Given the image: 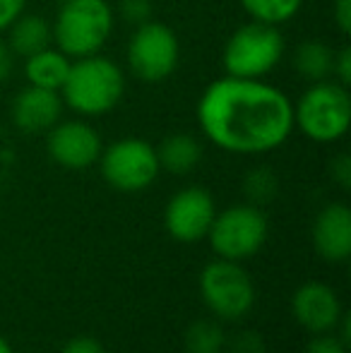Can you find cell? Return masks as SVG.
<instances>
[{"instance_id": "1", "label": "cell", "mask_w": 351, "mask_h": 353, "mask_svg": "<svg viewBox=\"0 0 351 353\" xmlns=\"http://www.w3.org/2000/svg\"><path fill=\"white\" fill-rule=\"evenodd\" d=\"M195 116L207 142L239 157L274 152L294 132V101L265 79H212L197 99Z\"/></svg>"}, {"instance_id": "2", "label": "cell", "mask_w": 351, "mask_h": 353, "mask_svg": "<svg viewBox=\"0 0 351 353\" xmlns=\"http://www.w3.org/2000/svg\"><path fill=\"white\" fill-rule=\"evenodd\" d=\"M126 97V72L113 58L94 53L70 63L61 87L66 108L82 118H101Z\"/></svg>"}, {"instance_id": "3", "label": "cell", "mask_w": 351, "mask_h": 353, "mask_svg": "<svg viewBox=\"0 0 351 353\" xmlns=\"http://www.w3.org/2000/svg\"><path fill=\"white\" fill-rule=\"evenodd\" d=\"M116 29V10L108 0H63L51 19L53 46L70 61L101 53Z\"/></svg>"}, {"instance_id": "4", "label": "cell", "mask_w": 351, "mask_h": 353, "mask_svg": "<svg viewBox=\"0 0 351 353\" xmlns=\"http://www.w3.org/2000/svg\"><path fill=\"white\" fill-rule=\"evenodd\" d=\"M351 94L349 87L323 79L310 82L294 103V130L315 144H334L349 132Z\"/></svg>"}, {"instance_id": "5", "label": "cell", "mask_w": 351, "mask_h": 353, "mask_svg": "<svg viewBox=\"0 0 351 353\" xmlns=\"http://www.w3.org/2000/svg\"><path fill=\"white\" fill-rule=\"evenodd\" d=\"M286 41L279 27L263 22H245L229 34L221 51L224 74L241 79H265L279 68Z\"/></svg>"}, {"instance_id": "6", "label": "cell", "mask_w": 351, "mask_h": 353, "mask_svg": "<svg viewBox=\"0 0 351 353\" xmlns=\"http://www.w3.org/2000/svg\"><path fill=\"white\" fill-rule=\"evenodd\" d=\"M128 70L142 84H161L178 70L181 41L166 22L150 19L132 27L126 48Z\"/></svg>"}, {"instance_id": "7", "label": "cell", "mask_w": 351, "mask_h": 353, "mask_svg": "<svg viewBox=\"0 0 351 353\" xmlns=\"http://www.w3.org/2000/svg\"><path fill=\"white\" fill-rule=\"evenodd\" d=\"M267 233H270V223L265 212L245 202V205H234L226 207L224 212H217L207 231V241L217 257L241 262L263 250Z\"/></svg>"}, {"instance_id": "8", "label": "cell", "mask_w": 351, "mask_h": 353, "mask_svg": "<svg viewBox=\"0 0 351 353\" xmlns=\"http://www.w3.org/2000/svg\"><path fill=\"white\" fill-rule=\"evenodd\" d=\"M101 176L118 192H142L159 178V159L152 142L142 137H121L101 149Z\"/></svg>"}, {"instance_id": "9", "label": "cell", "mask_w": 351, "mask_h": 353, "mask_svg": "<svg viewBox=\"0 0 351 353\" xmlns=\"http://www.w3.org/2000/svg\"><path fill=\"white\" fill-rule=\"evenodd\" d=\"M200 293L217 320H241L255 305V283L250 274L239 262L221 260V257L202 270Z\"/></svg>"}, {"instance_id": "10", "label": "cell", "mask_w": 351, "mask_h": 353, "mask_svg": "<svg viewBox=\"0 0 351 353\" xmlns=\"http://www.w3.org/2000/svg\"><path fill=\"white\" fill-rule=\"evenodd\" d=\"M101 135L92 123L82 118L72 121H58L46 132V152L53 163L68 168V171H85L94 166L101 157Z\"/></svg>"}, {"instance_id": "11", "label": "cell", "mask_w": 351, "mask_h": 353, "mask_svg": "<svg viewBox=\"0 0 351 353\" xmlns=\"http://www.w3.org/2000/svg\"><path fill=\"white\" fill-rule=\"evenodd\" d=\"M217 216L214 197L200 185L181 188L166 202L164 226L178 243H197L207 238L212 221Z\"/></svg>"}, {"instance_id": "12", "label": "cell", "mask_w": 351, "mask_h": 353, "mask_svg": "<svg viewBox=\"0 0 351 353\" xmlns=\"http://www.w3.org/2000/svg\"><path fill=\"white\" fill-rule=\"evenodd\" d=\"M291 310L296 322L310 334L334 332L339 317L344 315L337 291L323 281H305L303 286L296 288L291 298Z\"/></svg>"}, {"instance_id": "13", "label": "cell", "mask_w": 351, "mask_h": 353, "mask_svg": "<svg viewBox=\"0 0 351 353\" xmlns=\"http://www.w3.org/2000/svg\"><path fill=\"white\" fill-rule=\"evenodd\" d=\"M63 108H66V103L61 99V92L27 84L14 94L10 116H12V123L19 132L43 135L63 118Z\"/></svg>"}, {"instance_id": "14", "label": "cell", "mask_w": 351, "mask_h": 353, "mask_svg": "<svg viewBox=\"0 0 351 353\" xmlns=\"http://www.w3.org/2000/svg\"><path fill=\"white\" fill-rule=\"evenodd\" d=\"M313 245L323 260L339 265L351 257V210L344 202H330L313 221Z\"/></svg>"}, {"instance_id": "15", "label": "cell", "mask_w": 351, "mask_h": 353, "mask_svg": "<svg viewBox=\"0 0 351 353\" xmlns=\"http://www.w3.org/2000/svg\"><path fill=\"white\" fill-rule=\"evenodd\" d=\"M5 34H8L5 43H8L10 53L19 58H27L53 43L51 19L37 12H27V10L5 29Z\"/></svg>"}, {"instance_id": "16", "label": "cell", "mask_w": 351, "mask_h": 353, "mask_svg": "<svg viewBox=\"0 0 351 353\" xmlns=\"http://www.w3.org/2000/svg\"><path fill=\"white\" fill-rule=\"evenodd\" d=\"M154 149L159 168L171 176H188L202 161V144L190 132H171Z\"/></svg>"}, {"instance_id": "17", "label": "cell", "mask_w": 351, "mask_h": 353, "mask_svg": "<svg viewBox=\"0 0 351 353\" xmlns=\"http://www.w3.org/2000/svg\"><path fill=\"white\" fill-rule=\"evenodd\" d=\"M70 58L51 43V46L24 58V79L32 87L61 92L63 82L68 77V70H70Z\"/></svg>"}, {"instance_id": "18", "label": "cell", "mask_w": 351, "mask_h": 353, "mask_svg": "<svg viewBox=\"0 0 351 353\" xmlns=\"http://www.w3.org/2000/svg\"><path fill=\"white\" fill-rule=\"evenodd\" d=\"M291 65H294V70L308 84L332 79L334 48L330 46V43L320 41V39H303V41L294 48Z\"/></svg>"}, {"instance_id": "19", "label": "cell", "mask_w": 351, "mask_h": 353, "mask_svg": "<svg viewBox=\"0 0 351 353\" xmlns=\"http://www.w3.org/2000/svg\"><path fill=\"white\" fill-rule=\"evenodd\" d=\"M239 3L253 22L284 27L301 12L305 0H239Z\"/></svg>"}, {"instance_id": "20", "label": "cell", "mask_w": 351, "mask_h": 353, "mask_svg": "<svg viewBox=\"0 0 351 353\" xmlns=\"http://www.w3.org/2000/svg\"><path fill=\"white\" fill-rule=\"evenodd\" d=\"M226 346V334L214 320H197L185 332L188 353H221Z\"/></svg>"}, {"instance_id": "21", "label": "cell", "mask_w": 351, "mask_h": 353, "mask_svg": "<svg viewBox=\"0 0 351 353\" xmlns=\"http://www.w3.org/2000/svg\"><path fill=\"white\" fill-rule=\"evenodd\" d=\"M243 192L250 205L263 207L277 197V192H279V178H277V173L270 166H255L245 173Z\"/></svg>"}, {"instance_id": "22", "label": "cell", "mask_w": 351, "mask_h": 353, "mask_svg": "<svg viewBox=\"0 0 351 353\" xmlns=\"http://www.w3.org/2000/svg\"><path fill=\"white\" fill-rule=\"evenodd\" d=\"M113 10H116V17H121L130 27L154 19V3L152 0H118Z\"/></svg>"}, {"instance_id": "23", "label": "cell", "mask_w": 351, "mask_h": 353, "mask_svg": "<svg viewBox=\"0 0 351 353\" xmlns=\"http://www.w3.org/2000/svg\"><path fill=\"white\" fill-rule=\"evenodd\" d=\"M303 353H347V344L334 332H323V334H313Z\"/></svg>"}, {"instance_id": "24", "label": "cell", "mask_w": 351, "mask_h": 353, "mask_svg": "<svg viewBox=\"0 0 351 353\" xmlns=\"http://www.w3.org/2000/svg\"><path fill=\"white\" fill-rule=\"evenodd\" d=\"M330 176L337 183L342 190H349L351 188V159L349 154H337L330 163Z\"/></svg>"}, {"instance_id": "25", "label": "cell", "mask_w": 351, "mask_h": 353, "mask_svg": "<svg viewBox=\"0 0 351 353\" xmlns=\"http://www.w3.org/2000/svg\"><path fill=\"white\" fill-rule=\"evenodd\" d=\"M332 79L344 87L351 84V48L342 46L339 51H334V68H332Z\"/></svg>"}, {"instance_id": "26", "label": "cell", "mask_w": 351, "mask_h": 353, "mask_svg": "<svg viewBox=\"0 0 351 353\" xmlns=\"http://www.w3.org/2000/svg\"><path fill=\"white\" fill-rule=\"evenodd\" d=\"M332 22L342 37L351 34V0H334L332 3Z\"/></svg>"}, {"instance_id": "27", "label": "cell", "mask_w": 351, "mask_h": 353, "mask_svg": "<svg viewBox=\"0 0 351 353\" xmlns=\"http://www.w3.org/2000/svg\"><path fill=\"white\" fill-rule=\"evenodd\" d=\"M29 0H0V34L27 10Z\"/></svg>"}, {"instance_id": "28", "label": "cell", "mask_w": 351, "mask_h": 353, "mask_svg": "<svg viewBox=\"0 0 351 353\" xmlns=\"http://www.w3.org/2000/svg\"><path fill=\"white\" fill-rule=\"evenodd\" d=\"M234 353H265V344H263V339H260V334H255V332H243V334L236 336Z\"/></svg>"}, {"instance_id": "29", "label": "cell", "mask_w": 351, "mask_h": 353, "mask_svg": "<svg viewBox=\"0 0 351 353\" xmlns=\"http://www.w3.org/2000/svg\"><path fill=\"white\" fill-rule=\"evenodd\" d=\"M61 353H106V349L92 336H75L63 346Z\"/></svg>"}, {"instance_id": "30", "label": "cell", "mask_w": 351, "mask_h": 353, "mask_svg": "<svg viewBox=\"0 0 351 353\" xmlns=\"http://www.w3.org/2000/svg\"><path fill=\"white\" fill-rule=\"evenodd\" d=\"M12 63H14V56L10 53L8 43L0 41V84L10 77V72H12Z\"/></svg>"}, {"instance_id": "31", "label": "cell", "mask_w": 351, "mask_h": 353, "mask_svg": "<svg viewBox=\"0 0 351 353\" xmlns=\"http://www.w3.org/2000/svg\"><path fill=\"white\" fill-rule=\"evenodd\" d=\"M0 353H14V351H12V346H10V341L5 339L3 334H0Z\"/></svg>"}]
</instances>
